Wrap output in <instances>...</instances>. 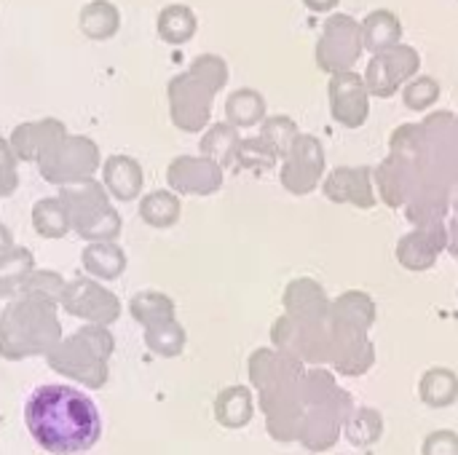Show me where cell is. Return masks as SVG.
<instances>
[{
  "instance_id": "1",
  "label": "cell",
  "mask_w": 458,
  "mask_h": 455,
  "mask_svg": "<svg viewBox=\"0 0 458 455\" xmlns=\"http://www.w3.org/2000/svg\"><path fill=\"white\" fill-rule=\"evenodd\" d=\"M24 426L32 442L48 455L89 453L105 432L94 400L67 383L38 386L24 402Z\"/></svg>"
},
{
  "instance_id": "2",
  "label": "cell",
  "mask_w": 458,
  "mask_h": 455,
  "mask_svg": "<svg viewBox=\"0 0 458 455\" xmlns=\"http://www.w3.org/2000/svg\"><path fill=\"white\" fill-rule=\"evenodd\" d=\"M62 338L59 306L43 298L16 295L0 319V357L5 362L46 359Z\"/></svg>"
},
{
  "instance_id": "3",
  "label": "cell",
  "mask_w": 458,
  "mask_h": 455,
  "mask_svg": "<svg viewBox=\"0 0 458 455\" xmlns=\"http://www.w3.org/2000/svg\"><path fill=\"white\" fill-rule=\"evenodd\" d=\"M228 83V64L217 54H201L166 86L169 118L180 131L196 134L209 126L212 99Z\"/></svg>"
},
{
  "instance_id": "4",
  "label": "cell",
  "mask_w": 458,
  "mask_h": 455,
  "mask_svg": "<svg viewBox=\"0 0 458 455\" xmlns=\"http://www.w3.org/2000/svg\"><path fill=\"white\" fill-rule=\"evenodd\" d=\"M115 354V338L102 324H83L75 333L64 335L54 351L46 357V365L86 392H99L110 381V357Z\"/></svg>"
},
{
  "instance_id": "5",
  "label": "cell",
  "mask_w": 458,
  "mask_h": 455,
  "mask_svg": "<svg viewBox=\"0 0 458 455\" xmlns=\"http://www.w3.org/2000/svg\"><path fill=\"white\" fill-rule=\"evenodd\" d=\"M59 198L70 215V228L86 241H115L121 236L123 220L110 204V193L102 182L83 180L59 188Z\"/></svg>"
},
{
  "instance_id": "6",
  "label": "cell",
  "mask_w": 458,
  "mask_h": 455,
  "mask_svg": "<svg viewBox=\"0 0 458 455\" xmlns=\"http://www.w3.org/2000/svg\"><path fill=\"white\" fill-rule=\"evenodd\" d=\"M35 164H38L40 177L48 185L67 188V185L91 180L102 169V156L91 137L67 131L56 142H51Z\"/></svg>"
},
{
  "instance_id": "7",
  "label": "cell",
  "mask_w": 458,
  "mask_h": 455,
  "mask_svg": "<svg viewBox=\"0 0 458 455\" xmlns=\"http://www.w3.org/2000/svg\"><path fill=\"white\" fill-rule=\"evenodd\" d=\"M59 308L67 314V316H75L81 319L83 324H102V327H110L121 319V300L113 290L105 287V282H97L91 276H81V279H72L67 282L64 292H62V300H59Z\"/></svg>"
},
{
  "instance_id": "8",
  "label": "cell",
  "mask_w": 458,
  "mask_h": 455,
  "mask_svg": "<svg viewBox=\"0 0 458 455\" xmlns=\"http://www.w3.org/2000/svg\"><path fill=\"white\" fill-rule=\"evenodd\" d=\"M365 48L362 24L346 13H335L327 19L319 40H317V64L322 72H346L354 67Z\"/></svg>"
},
{
  "instance_id": "9",
  "label": "cell",
  "mask_w": 458,
  "mask_h": 455,
  "mask_svg": "<svg viewBox=\"0 0 458 455\" xmlns=\"http://www.w3.org/2000/svg\"><path fill=\"white\" fill-rule=\"evenodd\" d=\"M419 67H421V54L408 43H397L386 51L373 54L362 78L368 83L370 97L389 99L397 91H403L408 80L419 75Z\"/></svg>"
},
{
  "instance_id": "10",
  "label": "cell",
  "mask_w": 458,
  "mask_h": 455,
  "mask_svg": "<svg viewBox=\"0 0 458 455\" xmlns=\"http://www.w3.org/2000/svg\"><path fill=\"white\" fill-rule=\"evenodd\" d=\"M274 349L301 359L303 365H325L330 362V322L306 324L287 314H282L271 327Z\"/></svg>"
},
{
  "instance_id": "11",
  "label": "cell",
  "mask_w": 458,
  "mask_h": 455,
  "mask_svg": "<svg viewBox=\"0 0 458 455\" xmlns=\"http://www.w3.org/2000/svg\"><path fill=\"white\" fill-rule=\"evenodd\" d=\"M352 410H354V402H352L349 392L338 394L330 402L306 408L301 429H298V442L311 453H325V451L335 448Z\"/></svg>"
},
{
  "instance_id": "12",
  "label": "cell",
  "mask_w": 458,
  "mask_h": 455,
  "mask_svg": "<svg viewBox=\"0 0 458 455\" xmlns=\"http://www.w3.org/2000/svg\"><path fill=\"white\" fill-rule=\"evenodd\" d=\"M279 180L293 196H306L325 180V147L314 134H301L293 150L282 158Z\"/></svg>"
},
{
  "instance_id": "13",
  "label": "cell",
  "mask_w": 458,
  "mask_h": 455,
  "mask_svg": "<svg viewBox=\"0 0 458 455\" xmlns=\"http://www.w3.org/2000/svg\"><path fill=\"white\" fill-rule=\"evenodd\" d=\"M330 365L338 375H365L376 365V346L368 330L330 322Z\"/></svg>"
},
{
  "instance_id": "14",
  "label": "cell",
  "mask_w": 458,
  "mask_h": 455,
  "mask_svg": "<svg viewBox=\"0 0 458 455\" xmlns=\"http://www.w3.org/2000/svg\"><path fill=\"white\" fill-rule=\"evenodd\" d=\"M327 99L333 121L346 129H360L370 118V91L365 78L357 75L354 70L330 75Z\"/></svg>"
},
{
  "instance_id": "15",
  "label": "cell",
  "mask_w": 458,
  "mask_h": 455,
  "mask_svg": "<svg viewBox=\"0 0 458 455\" xmlns=\"http://www.w3.org/2000/svg\"><path fill=\"white\" fill-rule=\"evenodd\" d=\"M260 410L266 413V429L276 442H298V429L306 413L301 397V381L258 394Z\"/></svg>"
},
{
  "instance_id": "16",
  "label": "cell",
  "mask_w": 458,
  "mask_h": 455,
  "mask_svg": "<svg viewBox=\"0 0 458 455\" xmlns=\"http://www.w3.org/2000/svg\"><path fill=\"white\" fill-rule=\"evenodd\" d=\"M225 169L207 156H177L166 166V185L180 196H212L223 188Z\"/></svg>"
},
{
  "instance_id": "17",
  "label": "cell",
  "mask_w": 458,
  "mask_h": 455,
  "mask_svg": "<svg viewBox=\"0 0 458 455\" xmlns=\"http://www.w3.org/2000/svg\"><path fill=\"white\" fill-rule=\"evenodd\" d=\"M247 373H250V383L258 394L263 392H274L290 383H298L306 375V365L279 349H258L252 351L250 362H247Z\"/></svg>"
},
{
  "instance_id": "18",
  "label": "cell",
  "mask_w": 458,
  "mask_h": 455,
  "mask_svg": "<svg viewBox=\"0 0 458 455\" xmlns=\"http://www.w3.org/2000/svg\"><path fill=\"white\" fill-rule=\"evenodd\" d=\"M322 193L333 204H352L357 209L376 206L373 169L370 166H338L322 180Z\"/></svg>"
},
{
  "instance_id": "19",
  "label": "cell",
  "mask_w": 458,
  "mask_h": 455,
  "mask_svg": "<svg viewBox=\"0 0 458 455\" xmlns=\"http://www.w3.org/2000/svg\"><path fill=\"white\" fill-rule=\"evenodd\" d=\"M443 249H448V225H421L400 239L397 260L408 271H429Z\"/></svg>"
},
{
  "instance_id": "20",
  "label": "cell",
  "mask_w": 458,
  "mask_h": 455,
  "mask_svg": "<svg viewBox=\"0 0 458 455\" xmlns=\"http://www.w3.org/2000/svg\"><path fill=\"white\" fill-rule=\"evenodd\" d=\"M330 303L325 287L309 276L293 279L282 295L284 314L306 324H325L330 319Z\"/></svg>"
},
{
  "instance_id": "21",
  "label": "cell",
  "mask_w": 458,
  "mask_h": 455,
  "mask_svg": "<svg viewBox=\"0 0 458 455\" xmlns=\"http://www.w3.org/2000/svg\"><path fill=\"white\" fill-rule=\"evenodd\" d=\"M62 134H67V126L62 121H56V118H40V121L19 123L11 131L8 142H11V147H13V153H16L19 161L35 164L43 156V150L51 142H56Z\"/></svg>"
},
{
  "instance_id": "22",
  "label": "cell",
  "mask_w": 458,
  "mask_h": 455,
  "mask_svg": "<svg viewBox=\"0 0 458 455\" xmlns=\"http://www.w3.org/2000/svg\"><path fill=\"white\" fill-rule=\"evenodd\" d=\"M102 185L107 188V193L115 201H123L126 204V201L140 198L142 185H145V174H142L140 161L131 158V156H123V153L110 156L102 164Z\"/></svg>"
},
{
  "instance_id": "23",
  "label": "cell",
  "mask_w": 458,
  "mask_h": 455,
  "mask_svg": "<svg viewBox=\"0 0 458 455\" xmlns=\"http://www.w3.org/2000/svg\"><path fill=\"white\" fill-rule=\"evenodd\" d=\"M81 265L97 282H115L126 271V252L118 241H89L81 252Z\"/></svg>"
},
{
  "instance_id": "24",
  "label": "cell",
  "mask_w": 458,
  "mask_h": 455,
  "mask_svg": "<svg viewBox=\"0 0 458 455\" xmlns=\"http://www.w3.org/2000/svg\"><path fill=\"white\" fill-rule=\"evenodd\" d=\"M215 421L223 429H244L255 416V397L250 386H228L215 397Z\"/></svg>"
},
{
  "instance_id": "25",
  "label": "cell",
  "mask_w": 458,
  "mask_h": 455,
  "mask_svg": "<svg viewBox=\"0 0 458 455\" xmlns=\"http://www.w3.org/2000/svg\"><path fill=\"white\" fill-rule=\"evenodd\" d=\"M362 40H365V48L370 54H378V51H386V48L403 43V21H400V16L394 11H389V8L370 11L362 19Z\"/></svg>"
},
{
  "instance_id": "26",
  "label": "cell",
  "mask_w": 458,
  "mask_h": 455,
  "mask_svg": "<svg viewBox=\"0 0 458 455\" xmlns=\"http://www.w3.org/2000/svg\"><path fill=\"white\" fill-rule=\"evenodd\" d=\"M330 322L338 324H352L360 330H370L376 322V303L368 292L362 290H349L344 295H338L330 303Z\"/></svg>"
},
{
  "instance_id": "27",
  "label": "cell",
  "mask_w": 458,
  "mask_h": 455,
  "mask_svg": "<svg viewBox=\"0 0 458 455\" xmlns=\"http://www.w3.org/2000/svg\"><path fill=\"white\" fill-rule=\"evenodd\" d=\"M225 121L236 129L260 126L266 121V97L258 88H236L225 99Z\"/></svg>"
},
{
  "instance_id": "28",
  "label": "cell",
  "mask_w": 458,
  "mask_h": 455,
  "mask_svg": "<svg viewBox=\"0 0 458 455\" xmlns=\"http://www.w3.org/2000/svg\"><path fill=\"white\" fill-rule=\"evenodd\" d=\"M419 397L427 408H451L458 400V375L448 367H429L419 381Z\"/></svg>"
},
{
  "instance_id": "29",
  "label": "cell",
  "mask_w": 458,
  "mask_h": 455,
  "mask_svg": "<svg viewBox=\"0 0 458 455\" xmlns=\"http://www.w3.org/2000/svg\"><path fill=\"white\" fill-rule=\"evenodd\" d=\"M78 24L89 40H107L121 29V11L110 0H91L81 8Z\"/></svg>"
},
{
  "instance_id": "30",
  "label": "cell",
  "mask_w": 458,
  "mask_h": 455,
  "mask_svg": "<svg viewBox=\"0 0 458 455\" xmlns=\"http://www.w3.org/2000/svg\"><path fill=\"white\" fill-rule=\"evenodd\" d=\"M239 145H242V137H239V129L233 123H212L204 137H201V156L217 161L223 169L233 166L236 164V153H239Z\"/></svg>"
},
{
  "instance_id": "31",
  "label": "cell",
  "mask_w": 458,
  "mask_h": 455,
  "mask_svg": "<svg viewBox=\"0 0 458 455\" xmlns=\"http://www.w3.org/2000/svg\"><path fill=\"white\" fill-rule=\"evenodd\" d=\"M156 29H158V38L169 46H182L188 43L196 29H199V19L196 13L182 5V3H172L166 5L161 13H158V21H156Z\"/></svg>"
},
{
  "instance_id": "32",
  "label": "cell",
  "mask_w": 458,
  "mask_h": 455,
  "mask_svg": "<svg viewBox=\"0 0 458 455\" xmlns=\"http://www.w3.org/2000/svg\"><path fill=\"white\" fill-rule=\"evenodd\" d=\"M174 311H177L174 300L158 290H142L129 300V314L137 324H142V330L161 324V322H169V319H177Z\"/></svg>"
},
{
  "instance_id": "33",
  "label": "cell",
  "mask_w": 458,
  "mask_h": 455,
  "mask_svg": "<svg viewBox=\"0 0 458 455\" xmlns=\"http://www.w3.org/2000/svg\"><path fill=\"white\" fill-rule=\"evenodd\" d=\"M182 215L180 196L174 190H153L140 201V217L150 228H172Z\"/></svg>"
},
{
  "instance_id": "34",
  "label": "cell",
  "mask_w": 458,
  "mask_h": 455,
  "mask_svg": "<svg viewBox=\"0 0 458 455\" xmlns=\"http://www.w3.org/2000/svg\"><path fill=\"white\" fill-rule=\"evenodd\" d=\"M32 228L43 239H64L70 228V215L62 204L59 196L54 198H40L32 204Z\"/></svg>"
},
{
  "instance_id": "35",
  "label": "cell",
  "mask_w": 458,
  "mask_h": 455,
  "mask_svg": "<svg viewBox=\"0 0 458 455\" xmlns=\"http://www.w3.org/2000/svg\"><path fill=\"white\" fill-rule=\"evenodd\" d=\"M142 341H145L148 351H153L156 357H161V359H174V357H180V354L185 351L188 333H185V327H182L177 319H169V322L145 327Z\"/></svg>"
},
{
  "instance_id": "36",
  "label": "cell",
  "mask_w": 458,
  "mask_h": 455,
  "mask_svg": "<svg viewBox=\"0 0 458 455\" xmlns=\"http://www.w3.org/2000/svg\"><path fill=\"white\" fill-rule=\"evenodd\" d=\"M344 437L354 448H370L384 437V416L373 408H354L344 424Z\"/></svg>"
},
{
  "instance_id": "37",
  "label": "cell",
  "mask_w": 458,
  "mask_h": 455,
  "mask_svg": "<svg viewBox=\"0 0 458 455\" xmlns=\"http://www.w3.org/2000/svg\"><path fill=\"white\" fill-rule=\"evenodd\" d=\"M35 271V257L27 247H13L0 257V287L19 292L21 282Z\"/></svg>"
},
{
  "instance_id": "38",
  "label": "cell",
  "mask_w": 458,
  "mask_h": 455,
  "mask_svg": "<svg viewBox=\"0 0 458 455\" xmlns=\"http://www.w3.org/2000/svg\"><path fill=\"white\" fill-rule=\"evenodd\" d=\"M260 137L276 150V156L279 158H284L290 150H293V145L298 142V137H301V129H298V123L293 121V118H287V115H266V121L260 123Z\"/></svg>"
},
{
  "instance_id": "39",
  "label": "cell",
  "mask_w": 458,
  "mask_h": 455,
  "mask_svg": "<svg viewBox=\"0 0 458 455\" xmlns=\"http://www.w3.org/2000/svg\"><path fill=\"white\" fill-rule=\"evenodd\" d=\"M67 282L62 279V274L48 271V268H35L19 287V295H32V298H43L59 306L62 292H64Z\"/></svg>"
},
{
  "instance_id": "40",
  "label": "cell",
  "mask_w": 458,
  "mask_h": 455,
  "mask_svg": "<svg viewBox=\"0 0 458 455\" xmlns=\"http://www.w3.org/2000/svg\"><path fill=\"white\" fill-rule=\"evenodd\" d=\"M276 161H279L276 150L260 134L255 139H242L239 153H236V164L242 169H247V172H255V174H260L266 169H274Z\"/></svg>"
},
{
  "instance_id": "41",
  "label": "cell",
  "mask_w": 458,
  "mask_h": 455,
  "mask_svg": "<svg viewBox=\"0 0 458 455\" xmlns=\"http://www.w3.org/2000/svg\"><path fill=\"white\" fill-rule=\"evenodd\" d=\"M440 99V80L432 75H416L413 80H408L403 86V102L408 110H429L435 102Z\"/></svg>"
},
{
  "instance_id": "42",
  "label": "cell",
  "mask_w": 458,
  "mask_h": 455,
  "mask_svg": "<svg viewBox=\"0 0 458 455\" xmlns=\"http://www.w3.org/2000/svg\"><path fill=\"white\" fill-rule=\"evenodd\" d=\"M8 139L0 137V198H8L19 188V164Z\"/></svg>"
},
{
  "instance_id": "43",
  "label": "cell",
  "mask_w": 458,
  "mask_h": 455,
  "mask_svg": "<svg viewBox=\"0 0 458 455\" xmlns=\"http://www.w3.org/2000/svg\"><path fill=\"white\" fill-rule=\"evenodd\" d=\"M421 455H458V434L454 429L432 432L421 445Z\"/></svg>"
},
{
  "instance_id": "44",
  "label": "cell",
  "mask_w": 458,
  "mask_h": 455,
  "mask_svg": "<svg viewBox=\"0 0 458 455\" xmlns=\"http://www.w3.org/2000/svg\"><path fill=\"white\" fill-rule=\"evenodd\" d=\"M341 0H303V5L314 13H330Z\"/></svg>"
},
{
  "instance_id": "45",
  "label": "cell",
  "mask_w": 458,
  "mask_h": 455,
  "mask_svg": "<svg viewBox=\"0 0 458 455\" xmlns=\"http://www.w3.org/2000/svg\"><path fill=\"white\" fill-rule=\"evenodd\" d=\"M448 252L458 260V215L448 223Z\"/></svg>"
},
{
  "instance_id": "46",
  "label": "cell",
  "mask_w": 458,
  "mask_h": 455,
  "mask_svg": "<svg viewBox=\"0 0 458 455\" xmlns=\"http://www.w3.org/2000/svg\"><path fill=\"white\" fill-rule=\"evenodd\" d=\"M16 244H13V236H11V231L0 223V257L8 252V249H13Z\"/></svg>"
},
{
  "instance_id": "47",
  "label": "cell",
  "mask_w": 458,
  "mask_h": 455,
  "mask_svg": "<svg viewBox=\"0 0 458 455\" xmlns=\"http://www.w3.org/2000/svg\"><path fill=\"white\" fill-rule=\"evenodd\" d=\"M16 295L19 292H13V290H5V287H0V319H3V314L8 311V306L16 300Z\"/></svg>"
}]
</instances>
